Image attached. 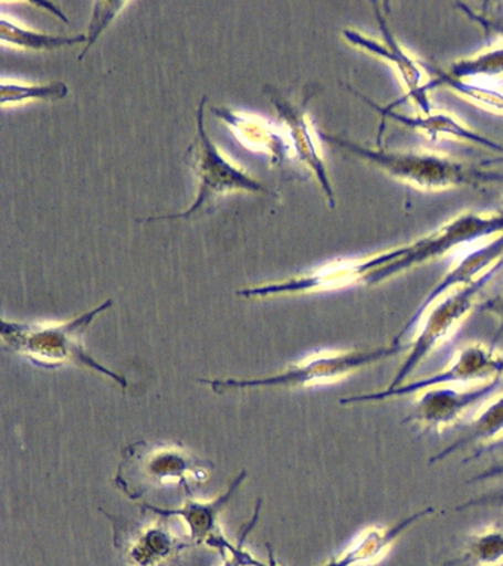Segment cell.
<instances>
[{"instance_id":"6da1fadb","label":"cell","mask_w":503,"mask_h":566,"mask_svg":"<svg viewBox=\"0 0 503 566\" xmlns=\"http://www.w3.org/2000/svg\"><path fill=\"white\" fill-rule=\"evenodd\" d=\"M321 139L373 164L392 179L405 181L422 190H446L461 188V186L476 188L481 185L503 184V172L485 170L475 164L458 161L446 155L419 153V150L413 153V150L375 149L339 136L325 135V133H321Z\"/></svg>"},{"instance_id":"e0dca14e","label":"cell","mask_w":503,"mask_h":566,"mask_svg":"<svg viewBox=\"0 0 503 566\" xmlns=\"http://www.w3.org/2000/svg\"><path fill=\"white\" fill-rule=\"evenodd\" d=\"M0 38L3 44H11L12 48L30 49V51H55V49L73 46V44L87 43L86 34L76 35H51L39 33L8 20L6 15L0 18Z\"/></svg>"},{"instance_id":"4fadbf2b","label":"cell","mask_w":503,"mask_h":566,"mask_svg":"<svg viewBox=\"0 0 503 566\" xmlns=\"http://www.w3.org/2000/svg\"><path fill=\"white\" fill-rule=\"evenodd\" d=\"M211 113L227 124L237 139L247 149L266 155L277 167H282L285 159L293 158L289 139L281 124L269 122L259 115L228 108V106H214Z\"/></svg>"},{"instance_id":"9c48e42d","label":"cell","mask_w":503,"mask_h":566,"mask_svg":"<svg viewBox=\"0 0 503 566\" xmlns=\"http://www.w3.org/2000/svg\"><path fill=\"white\" fill-rule=\"evenodd\" d=\"M374 8L379 31H381V40L369 38L368 34L360 33V31L355 29H344L342 31L344 42L350 44L357 51L368 53V55L379 57V60L390 64L397 75H399L406 97H409L413 105L417 106L418 114L432 113L434 109H432L430 97V88H432L430 75H428L421 62L410 55L404 44L397 40L395 33H392L387 24V18L381 11V4L374 3Z\"/></svg>"},{"instance_id":"ba28073f","label":"cell","mask_w":503,"mask_h":566,"mask_svg":"<svg viewBox=\"0 0 503 566\" xmlns=\"http://www.w3.org/2000/svg\"><path fill=\"white\" fill-rule=\"evenodd\" d=\"M502 376L503 353L483 343H471L459 349L449 365L436 374L408 380L399 388L342 398L339 402L355 405V402L384 401L388 398L409 396V394L415 396L423 389L441 387V385H476L502 378Z\"/></svg>"},{"instance_id":"5bb4252c","label":"cell","mask_w":503,"mask_h":566,"mask_svg":"<svg viewBox=\"0 0 503 566\" xmlns=\"http://www.w3.org/2000/svg\"><path fill=\"white\" fill-rule=\"evenodd\" d=\"M352 91L355 92L357 96L361 97L366 104L374 106V109L378 111L383 118L395 119V122L401 124V126L421 133V135L426 136L427 139L431 142L449 137V139L465 142V144L481 146V148L493 150V153L503 154L502 144L490 139L488 136L481 135L479 132L472 130L471 127H468L467 124H463L461 119L454 117L452 114L432 111L430 114L406 115L399 113V111L392 109L391 106L383 108V106L375 104L369 97L361 95V93L355 91V88H352Z\"/></svg>"},{"instance_id":"30bf717a","label":"cell","mask_w":503,"mask_h":566,"mask_svg":"<svg viewBox=\"0 0 503 566\" xmlns=\"http://www.w3.org/2000/svg\"><path fill=\"white\" fill-rule=\"evenodd\" d=\"M502 378L476 385H441L415 394L409 422L434 428L437 432L453 427L472 409L501 389Z\"/></svg>"},{"instance_id":"5b68a950","label":"cell","mask_w":503,"mask_h":566,"mask_svg":"<svg viewBox=\"0 0 503 566\" xmlns=\"http://www.w3.org/2000/svg\"><path fill=\"white\" fill-rule=\"evenodd\" d=\"M502 268L503 260L501 263L494 265L492 270H489L483 277L472 283V285L450 292L449 295L437 301V303L428 310V313L423 316L421 323H419V329L415 332L412 336L408 356H406L404 363H401L400 369L397 370L395 378H392L386 389L399 388L401 385L408 382V379L412 376L413 371L418 369V366H421V363L427 360L430 354L441 347L446 340L452 338L458 327L462 325V322L465 321L472 310H474L476 298H479L481 291L488 286V283L496 276L499 270H502Z\"/></svg>"},{"instance_id":"d4e9b609","label":"cell","mask_w":503,"mask_h":566,"mask_svg":"<svg viewBox=\"0 0 503 566\" xmlns=\"http://www.w3.org/2000/svg\"><path fill=\"white\" fill-rule=\"evenodd\" d=\"M465 17L484 31L485 38L503 42V12L490 8L475 9L465 3H457Z\"/></svg>"},{"instance_id":"44dd1931","label":"cell","mask_w":503,"mask_h":566,"mask_svg":"<svg viewBox=\"0 0 503 566\" xmlns=\"http://www.w3.org/2000/svg\"><path fill=\"white\" fill-rule=\"evenodd\" d=\"M67 95L69 87L63 82L23 84L3 80L2 86H0V104L3 108L25 104L30 101H61Z\"/></svg>"},{"instance_id":"8992f818","label":"cell","mask_w":503,"mask_h":566,"mask_svg":"<svg viewBox=\"0 0 503 566\" xmlns=\"http://www.w3.org/2000/svg\"><path fill=\"white\" fill-rule=\"evenodd\" d=\"M503 233V210L484 214V212H462L417 241L409 243L408 254L392 261L386 268L377 270L366 279L365 285L375 286L399 276L408 270L439 259L458 248L470 247L485 238H496Z\"/></svg>"},{"instance_id":"2e32d148","label":"cell","mask_w":503,"mask_h":566,"mask_svg":"<svg viewBox=\"0 0 503 566\" xmlns=\"http://www.w3.org/2000/svg\"><path fill=\"white\" fill-rule=\"evenodd\" d=\"M503 440V389L494 392L492 397L483 402L472 415L470 420V436L467 440L457 442V446H450L444 453L437 454L432 462L446 458V455L458 450L459 446L474 444L480 449L488 450L490 447L497 446Z\"/></svg>"},{"instance_id":"603a6c76","label":"cell","mask_w":503,"mask_h":566,"mask_svg":"<svg viewBox=\"0 0 503 566\" xmlns=\"http://www.w3.org/2000/svg\"><path fill=\"white\" fill-rule=\"evenodd\" d=\"M467 557L479 566H502L503 528L492 525L476 533L468 544Z\"/></svg>"},{"instance_id":"cb8c5ba5","label":"cell","mask_w":503,"mask_h":566,"mask_svg":"<svg viewBox=\"0 0 503 566\" xmlns=\"http://www.w3.org/2000/svg\"><path fill=\"white\" fill-rule=\"evenodd\" d=\"M125 7H127L126 2H96L94 4L90 30H87L86 33L87 43L81 55H78V61H83V56L90 52L92 44L99 39L101 33L107 29L109 22H112Z\"/></svg>"},{"instance_id":"9a60e30c","label":"cell","mask_w":503,"mask_h":566,"mask_svg":"<svg viewBox=\"0 0 503 566\" xmlns=\"http://www.w3.org/2000/svg\"><path fill=\"white\" fill-rule=\"evenodd\" d=\"M432 512H434L432 507L423 509L392 526L370 525L360 531L338 556L322 566H373L378 564L390 553L400 535H404L415 522Z\"/></svg>"},{"instance_id":"52a82bcc","label":"cell","mask_w":503,"mask_h":566,"mask_svg":"<svg viewBox=\"0 0 503 566\" xmlns=\"http://www.w3.org/2000/svg\"><path fill=\"white\" fill-rule=\"evenodd\" d=\"M409 251L408 245L391 248V250L377 252V254L361 256V259H339L331 261L319 269L306 274L291 277L289 281L268 283V285L249 287L238 291L237 294L245 298H269L277 295H302L313 292L342 290V287L366 283V279L386 268L392 261L404 259Z\"/></svg>"},{"instance_id":"7402d4cb","label":"cell","mask_w":503,"mask_h":566,"mask_svg":"<svg viewBox=\"0 0 503 566\" xmlns=\"http://www.w3.org/2000/svg\"><path fill=\"white\" fill-rule=\"evenodd\" d=\"M144 460L145 473L151 481L167 482L179 480L187 473H196L187 455L179 450H154Z\"/></svg>"},{"instance_id":"8fae6325","label":"cell","mask_w":503,"mask_h":566,"mask_svg":"<svg viewBox=\"0 0 503 566\" xmlns=\"http://www.w3.org/2000/svg\"><path fill=\"white\" fill-rule=\"evenodd\" d=\"M271 101L280 114V124L289 139L293 158H297L315 175L326 202L329 208H335L337 199H335L334 186L331 184L328 168L322 154L321 133L315 130L306 109L308 99H304L302 104H294L277 93H271Z\"/></svg>"},{"instance_id":"4316f807","label":"cell","mask_w":503,"mask_h":566,"mask_svg":"<svg viewBox=\"0 0 503 566\" xmlns=\"http://www.w3.org/2000/svg\"><path fill=\"white\" fill-rule=\"evenodd\" d=\"M224 553H228L229 556L223 560L222 566H264L259 565V562H255L250 553L242 552V543L238 547L228 548Z\"/></svg>"},{"instance_id":"ffe728a7","label":"cell","mask_w":503,"mask_h":566,"mask_svg":"<svg viewBox=\"0 0 503 566\" xmlns=\"http://www.w3.org/2000/svg\"><path fill=\"white\" fill-rule=\"evenodd\" d=\"M176 551L175 538L160 528L145 530L129 548L132 562L138 566H160Z\"/></svg>"},{"instance_id":"277c9868","label":"cell","mask_w":503,"mask_h":566,"mask_svg":"<svg viewBox=\"0 0 503 566\" xmlns=\"http://www.w3.org/2000/svg\"><path fill=\"white\" fill-rule=\"evenodd\" d=\"M207 96H202L197 109V136L188 148L192 170L198 180V193L192 207L178 214L149 217L144 221H158L171 219H192L207 207L213 206L220 197L235 192L266 193L276 197L275 192L255 180L249 172L235 166L224 157L222 150L214 145L206 132L205 108Z\"/></svg>"},{"instance_id":"7c38bea8","label":"cell","mask_w":503,"mask_h":566,"mask_svg":"<svg viewBox=\"0 0 503 566\" xmlns=\"http://www.w3.org/2000/svg\"><path fill=\"white\" fill-rule=\"evenodd\" d=\"M502 260L503 233L493 238L492 241L484 243V245L472 248V250L465 252V254L457 261V264H453L452 268L448 270V273L437 282V285L428 292L426 298L421 301V304H418V307L413 310V313L410 314L408 322L401 327L399 335L396 336L392 344L401 345L400 340L404 339L406 335L410 334V332H413L412 329H415V327L419 326V323H421L428 310H430L437 301L449 295L450 292L472 285V283L479 281L480 277H483L489 270H492L494 265L501 263Z\"/></svg>"},{"instance_id":"3957f363","label":"cell","mask_w":503,"mask_h":566,"mask_svg":"<svg viewBox=\"0 0 503 566\" xmlns=\"http://www.w3.org/2000/svg\"><path fill=\"white\" fill-rule=\"evenodd\" d=\"M401 348L404 345L391 344L390 347L366 349V352L322 349V352L308 354L303 360L290 366L280 375L268 376L263 379L201 380V382L209 384L216 392L224 391V389L245 388H311L316 385L339 382L383 358L395 356Z\"/></svg>"},{"instance_id":"484cf974","label":"cell","mask_w":503,"mask_h":566,"mask_svg":"<svg viewBox=\"0 0 503 566\" xmlns=\"http://www.w3.org/2000/svg\"><path fill=\"white\" fill-rule=\"evenodd\" d=\"M481 310L496 317L497 334L494 336V340H497L503 335V287L497 295H494L493 298H490L485 301V303L481 304Z\"/></svg>"},{"instance_id":"83f0119b","label":"cell","mask_w":503,"mask_h":566,"mask_svg":"<svg viewBox=\"0 0 503 566\" xmlns=\"http://www.w3.org/2000/svg\"><path fill=\"white\" fill-rule=\"evenodd\" d=\"M488 502H492V503H497V504H502L503 506V489L501 491H499V493L496 494H493V497L490 499V500H474V502H471V503H468V506H471V504H476V503H488Z\"/></svg>"},{"instance_id":"ac0fdd59","label":"cell","mask_w":503,"mask_h":566,"mask_svg":"<svg viewBox=\"0 0 503 566\" xmlns=\"http://www.w3.org/2000/svg\"><path fill=\"white\" fill-rule=\"evenodd\" d=\"M434 78H431V87H446L458 96L479 105L480 108L503 114V91L484 83L483 80H458L450 77L446 70L434 69Z\"/></svg>"},{"instance_id":"7a4b0ae2","label":"cell","mask_w":503,"mask_h":566,"mask_svg":"<svg viewBox=\"0 0 503 566\" xmlns=\"http://www.w3.org/2000/svg\"><path fill=\"white\" fill-rule=\"evenodd\" d=\"M112 304L113 301L107 300L98 307L69 322L17 323L3 321L0 332L12 352L29 358L36 366L51 369V367L78 363V365L91 367V369L109 376L122 387H126V380L120 375L101 366L83 349L82 336L87 326L98 314L112 307Z\"/></svg>"},{"instance_id":"d6986e66","label":"cell","mask_w":503,"mask_h":566,"mask_svg":"<svg viewBox=\"0 0 503 566\" xmlns=\"http://www.w3.org/2000/svg\"><path fill=\"white\" fill-rule=\"evenodd\" d=\"M450 77L458 80H490L503 77V44L463 57L446 69Z\"/></svg>"},{"instance_id":"f1b7e54d","label":"cell","mask_w":503,"mask_h":566,"mask_svg":"<svg viewBox=\"0 0 503 566\" xmlns=\"http://www.w3.org/2000/svg\"><path fill=\"white\" fill-rule=\"evenodd\" d=\"M268 566H280V565H277L275 556H273L272 552H271V556H269V565Z\"/></svg>"}]
</instances>
